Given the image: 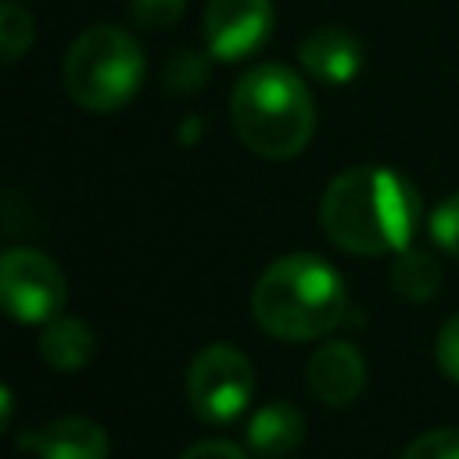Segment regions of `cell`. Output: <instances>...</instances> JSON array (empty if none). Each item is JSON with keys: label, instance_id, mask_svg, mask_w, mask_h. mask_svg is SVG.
I'll return each instance as SVG.
<instances>
[{"label": "cell", "instance_id": "d6986e66", "mask_svg": "<svg viewBox=\"0 0 459 459\" xmlns=\"http://www.w3.org/2000/svg\"><path fill=\"white\" fill-rule=\"evenodd\" d=\"M434 359L441 366V373L459 384V312L437 330V341H434Z\"/></svg>", "mask_w": 459, "mask_h": 459}, {"label": "cell", "instance_id": "52a82bcc", "mask_svg": "<svg viewBox=\"0 0 459 459\" xmlns=\"http://www.w3.org/2000/svg\"><path fill=\"white\" fill-rule=\"evenodd\" d=\"M273 22V0H208L201 22L208 54L219 61H244L265 47Z\"/></svg>", "mask_w": 459, "mask_h": 459}, {"label": "cell", "instance_id": "277c9868", "mask_svg": "<svg viewBox=\"0 0 459 459\" xmlns=\"http://www.w3.org/2000/svg\"><path fill=\"white\" fill-rule=\"evenodd\" d=\"M143 68V50L126 29L93 25L68 47L65 90L86 111H115L136 97Z\"/></svg>", "mask_w": 459, "mask_h": 459}, {"label": "cell", "instance_id": "8fae6325", "mask_svg": "<svg viewBox=\"0 0 459 459\" xmlns=\"http://www.w3.org/2000/svg\"><path fill=\"white\" fill-rule=\"evenodd\" d=\"M305 416L290 402H269L247 420L244 445L258 459H283L305 441Z\"/></svg>", "mask_w": 459, "mask_h": 459}, {"label": "cell", "instance_id": "ffe728a7", "mask_svg": "<svg viewBox=\"0 0 459 459\" xmlns=\"http://www.w3.org/2000/svg\"><path fill=\"white\" fill-rule=\"evenodd\" d=\"M179 459H247V455H244V448H237L233 441L215 437V441H197V445H190Z\"/></svg>", "mask_w": 459, "mask_h": 459}, {"label": "cell", "instance_id": "7c38bea8", "mask_svg": "<svg viewBox=\"0 0 459 459\" xmlns=\"http://www.w3.org/2000/svg\"><path fill=\"white\" fill-rule=\"evenodd\" d=\"M39 355L57 373H75L93 359V330L75 316H54L43 323Z\"/></svg>", "mask_w": 459, "mask_h": 459}, {"label": "cell", "instance_id": "44dd1931", "mask_svg": "<svg viewBox=\"0 0 459 459\" xmlns=\"http://www.w3.org/2000/svg\"><path fill=\"white\" fill-rule=\"evenodd\" d=\"M0 405H4V427H11V409H14V398H11V387L0 391Z\"/></svg>", "mask_w": 459, "mask_h": 459}, {"label": "cell", "instance_id": "9a60e30c", "mask_svg": "<svg viewBox=\"0 0 459 459\" xmlns=\"http://www.w3.org/2000/svg\"><path fill=\"white\" fill-rule=\"evenodd\" d=\"M427 230H430V240L445 255L459 258V194H448L445 201L434 204V212L427 219Z\"/></svg>", "mask_w": 459, "mask_h": 459}, {"label": "cell", "instance_id": "4fadbf2b", "mask_svg": "<svg viewBox=\"0 0 459 459\" xmlns=\"http://www.w3.org/2000/svg\"><path fill=\"white\" fill-rule=\"evenodd\" d=\"M391 287L409 301H427L441 287V262L430 251L405 244L391 255Z\"/></svg>", "mask_w": 459, "mask_h": 459}, {"label": "cell", "instance_id": "ba28073f", "mask_svg": "<svg viewBox=\"0 0 459 459\" xmlns=\"http://www.w3.org/2000/svg\"><path fill=\"white\" fill-rule=\"evenodd\" d=\"M366 387V359L348 341H326L308 359V391L330 405H351Z\"/></svg>", "mask_w": 459, "mask_h": 459}, {"label": "cell", "instance_id": "2e32d148", "mask_svg": "<svg viewBox=\"0 0 459 459\" xmlns=\"http://www.w3.org/2000/svg\"><path fill=\"white\" fill-rule=\"evenodd\" d=\"M402 459H459V430L455 427H437L409 441Z\"/></svg>", "mask_w": 459, "mask_h": 459}, {"label": "cell", "instance_id": "5b68a950", "mask_svg": "<svg viewBox=\"0 0 459 459\" xmlns=\"http://www.w3.org/2000/svg\"><path fill=\"white\" fill-rule=\"evenodd\" d=\"M255 398V369L233 344H208L186 369V402L204 423L237 420Z\"/></svg>", "mask_w": 459, "mask_h": 459}, {"label": "cell", "instance_id": "ac0fdd59", "mask_svg": "<svg viewBox=\"0 0 459 459\" xmlns=\"http://www.w3.org/2000/svg\"><path fill=\"white\" fill-rule=\"evenodd\" d=\"M129 11L143 29H169L183 18L186 0H129Z\"/></svg>", "mask_w": 459, "mask_h": 459}, {"label": "cell", "instance_id": "8992f818", "mask_svg": "<svg viewBox=\"0 0 459 459\" xmlns=\"http://www.w3.org/2000/svg\"><path fill=\"white\" fill-rule=\"evenodd\" d=\"M68 298L65 273L36 247H11L0 258V301L14 323H50Z\"/></svg>", "mask_w": 459, "mask_h": 459}, {"label": "cell", "instance_id": "30bf717a", "mask_svg": "<svg viewBox=\"0 0 459 459\" xmlns=\"http://www.w3.org/2000/svg\"><path fill=\"white\" fill-rule=\"evenodd\" d=\"M298 61L312 79H319L326 86H344L362 72L366 50H362L355 32L326 25V29H316V32H308L301 39Z\"/></svg>", "mask_w": 459, "mask_h": 459}, {"label": "cell", "instance_id": "5bb4252c", "mask_svg": "<svg viewBox=\"0 0 459 459\" xmlns=\"http://www.w3.org/2000/svg\"><path fill=\"white\" fill-rule=\"evenodd\" d=\"M32 18L18 7V4H4L0 7V54L7 65H14L29 47H32Z\"/></svg>", "mask_w": 459, "mask_h": 459}, {"label": "cell", "instance_id": "e0dca14e", "mask_svg": "<svg viewBox=\"0 0 459 459\" xmlns=\"http://www.w3.org/2000/svg\"><path fill=\"white\" fill-rule=\"evenodd\" d=\"M204 82H208V65H204V57H197L190 50H179L165 68V86L176 93H194Z\"/></svg>", "mask_w": 459, "mask_h": 459}, {"label": "cell", "instance_id": "3957f363", "mask_svg": "<svg viewBox=\"0 0 459 459\" xmlns=\"http://www.w3.org/2000/svg\"><path fill=\"white\" fill-rule=\"evenodd\" d=\"M230 122L251 154L283 161L308 147L316 129V104L298 72L283 65H258L237 79L230 97Z\"/></svg>", "mask_w": 459, "mask_h": 459}, {"label": "cell", "instance_id": "9c48e42d", "mask_svg": "<svg viewBox=\"0 0 459 459\" xmlns=\"http://www.w3.org/2000/svg\"><path fill=\"white\" fill-rule=\"evenodd\" d=\"M18 448L36 459H108V434L86 416H61L18 434Z\"/></svg>", "mask_w": 459, "mask_h": 459}, {"label": "cell", "instance_id": "7a4b0ae2", "mask_svg": "<svg viewBox=\"0 0 459 459\" xmlns=\"http://www.w3.org/2000/svg\"><path fill=\"white\" fill-rule=\"evenodd\" d=\"M348 312L344 276L319 255L298 251L269 262L251 290L255 323L280 341L326 337Z\"/></svg>", "mask_w": 459, "mask_h": 459}, {"label": "cell", "instance_id": "6da1fadb", "mask_svg": "<svg viewBox=\"0 0 459 459\" xmlns=\"http://www.w3.org/2000/svg\"><path fill=\"white\" fill-rule=\"evenodd\" d=\"M423 204L416 186L387 165H355L330 179L319 201L326 237L351 255H394L412 244Z\"/></svg>", "mask_w": 459, "mask_h": 459}]
</instances>
